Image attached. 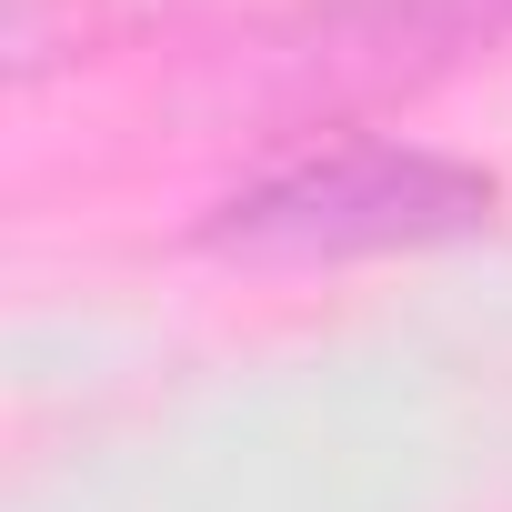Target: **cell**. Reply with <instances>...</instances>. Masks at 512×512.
Returning a JSON list of instances; mask_svg holds the SVG:
<instances>
[{"instance_id":"1","label":"cell","mask_w":512,"mask_h":512,"mask_svg":"<svg viewBox=\"0 0 512 512\" xmlns=\"http://www.w3.org/2000/svg\"><path fill=\"white\" fill-rule=\"evenodd\" d=\"M492 171L422 151V141H322L211 211V251L241 262H362V251H422L492 221Z\"/></svg>"},{"instance_id":"2","label":"cell","mask_w":512,"mask_h":512,"mask_svg":"<svg viewBox=\"0 0 512 512\" xmlns=\"http://www.w3.org/2000/svg\"><path fill=\"white\" fill-rule=\"evenodd\" d=\"M512 41V0H322L282 51L292 111H352L462 71L472 51Z\"/></svg>"}]
</instances>
